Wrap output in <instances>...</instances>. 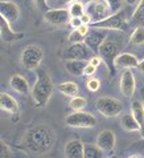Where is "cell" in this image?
<instances>
[{
    "label": "cell",
    "instance_id": "obj_1",
    "mask_svg": "<svg viewBox=\"0 0 144 158\" xmlns=\"http://www.w3.org/2000/svg\"><path fill=\"white\" fill-rule=\"evenodd\" d=\"M56 131L46 125H37L27 130L20 139V149L33 156L45 154L56 143Z\"/></svg>",
    "mask_w": 144,
    "mask_h": 158
},
{
    "label": "cell",
    "instance_id": "obj_2",
    "mask_svg": "<svg viewBox=\"0 0 144 158\" xmlns=\"http://www.w3.org/2000/svg\"><path fill=\"white\" fill-rule=\"evenodd\" d=\"M54 86L52 77L44 69H36V82L30 90L34 105L37 108H45L53 94Z\"/></svg>",
    "mask_w": 144,
    "mask_h": 158
},
{
    "label": "cell",
    "instance_id": "obj_3",
    "mask_svg": "<svg viewBox=\"0 0 144 158\" xmlns=\"http://www.w3.org/2000/svg\"><path fill=\"white\" fill-rule=\"evenodd\" d=\"M122 48H123V40H122V37L110 36V35H108L107 39L103 41L101 48H99L98 53L104 60V63L107 64V67H108V69H110L111 74L115 73L114 61L116 59V56L120 53Z\"/></svg>",
    "mask_w": 144,
    "mask_h": 158
},
{
    "label": "cell",
    "instance_id": "obj_4",
    "mask_svg": "<svg viewBox=\"0 0 144 158\" xmlns=\"http://www.w3.org/2000/svg\"><path fill=\"white\" fill-rule=\"evenodd\" d=\"M44 59V51L36 44H29L21 51L20 63L27 71H36Z\"/></svg>",
    "mask_w": 144,
    "mask_h": 158
},
{
    "label": "cell",
    "instance_id": "obj_5",
    "mask_svg": "<svg viewBox=\"0 0 144 158\" xmlns=\"http://www.w3.org/2000/svg\"><path fill=\"white\" fill-rule=\"evenodd\" d=\"M127 14L126 11H118L115 14H111L108 17L103 19L97 23H93L94 28H102V29H107V31H127Z\"/></svg>",
    "mask_w": 144,
    "mask_h": 158
},
{
    "label": "cell",
    "instance_id": "obj_6",
    "mask_svg": "<svg viewBox=\"0 0 144 158\" xmlns=\"http://www.w3.org/2000/svg\"><path fill=\"white\" fill-rule=\"evenodd\" d=\"M64 122L68 126H72V128L89 129V128H94V126L97 125V118L89 112L74 110L73 113H70L69 116L65 117Z\"/></svg>",
    "mask_w": 144,
    "mask_h": 158
},
{
    "label": "cell",
    "instance_id": "obj_7",
    "mask_svg": "<svg viewBox=\"0 0 144 158\" xmlns=\"http://www.w3.org/2000/svg\"><path fill=\"white\" fill-rule=\"evenodd\" d=\"M95 108L102 116L108 118L119 116L124 109L123 104L119 100L112 97H99L97 100V104H95Z\"/></svg>",
    "mask_w": 144,
    "mask_h": 158
},
{
    "label": "cell",
    "instance_id": "obj_8",
    "mask_svg": "<svg viewBox=\"0 0 144 158\" xmlns=\"http://www.w3.org/2000/svg\"><path fill=\"white\" fill-rule=\"evenodd\" d=\"M86 12L91 16L93 23L101 21L112 14L106 0H93V2L87 3Z\"/></svg>",
    "mask_w": 144,
    "mask_h": 158
},
{
    "label": "cell",
    "instance_id": "obj_9",
    "mask_svg": "<svg viewBox=\"0 0 144 158\" xmlns=\"http://www.w3.org/2000/svg\"><path fill=\"white\" fill-rule=\"evenodd\" d=\"M91 51L86 43H78V44H70L64 52V59H74V60H90L93 57Z\"/></svg>",
    "mask_w": 144,
    "mask_h": 158
},
{
    "label": "cell",
    "instance_id": "obj_10",
    "mask_svg": "<svg viewBox=\"0 0 144 158\" xmlns=\"http://www.w3.org/2000/svg\"><path fill=\"white\" fill-rule=\"evenodd\" d=\"M107 36H108V31L107 29L93 28L89 33L86 35L85 43H86V45L94 52V53H98L99 48H101L103 41L107 39Z\"/></svg>",
    "mask_w": 144,
    "mask_h": 158
},
{
    "label": "cell",
    "instance_id": "obj_11",
    "mask_svg": "<svg viewBox=\"0 0 144 158\" xmlns=\"http://www.w3.org/2000/svg\"><path fill=\"white\" fill-rule=\"evenodd\" d=\"M120 92L124 97H132L135 93V89H136V80H135V76L131 69H124L123 73L120 76Z\"/></svg>",
    "mask_w": 144,
    "mask_h": 158
},
{
    "label": "cell",
    "instance_id": "obj_12",
    "mask_svg": "<svg viewBox=\"0 0 144 158\" xmlns=\"http://www.w3.org/2000/svg\"><path fill=\"white\" fill-rule=\"evenodd\" d=\"M45 20L49 24L53 25H65L66 23L70 21V12L69 10H65V8H58V10H48L45 12Z\"/></svg>",
    "mask_w": 144,
    "mask_h": 158
},
{
    "label": "cell",
    "instance_id": "obj_13",
    "mask_svg": "<svg viewBox=\"0 0 144 158\" xmlns=\"http://www.w3.org/2000/svg\"><path fill=\"white\" fill-rule=\"evenodd\" d=\"M0 15L10 23H15L20 17V10L17 4L10 0H2L0 2Z\"/></svg>",
    "mask_w": 144,
    "mask_h": 158
},
{
    "label": "cell",
    "instance_id": "obj_14",
    "mask_svg": "<svg viewBox=\"0 0 144 158\" xmlns=\"http://www.w3.org/2000/svg\"><path fill=\"white\" fill-rule=\"evenodd\" d=\"M95 143H97L103 152H112L115 149V145H116L115 133L112 130H110V129L102 130L101 133L98 134L97 142Z\"/></svg>",
    "mask_w": 144,
    "mask_h": 158
},
{
    "label": "cell",
    "instance_id": "obj_15",
    "mask_svg": "<svg viewBox=\"0 0 144 158\" xmlns=\"http://www.w3.org/2000/svg\"><path fill=\"white\" fill-rule=\"evenodd\" d=\"M0 37L4 43H14L23 39L24 33H17L12 31L10 21H7L4 17H0Z\"/></svg>",
    "mask_w": 144,
    "mask_h": 158
},
{
    "label": "cell",
    "instance_id": "obj_16",
    "mask_svg": "<svg viewBox=\"0 0 144 158\" xmlns=\"http://www.w3.org/2000/svg\"><path fill=\"white\" fill-rule=\"evenodd\" d=\"M64 153L68 158H85V143L80 139H70L65 145Z\"/></svg>",
    "mask_w": 144,
    "mask_h": 158
},
{
    "label": "cell",
    "instance_id": "obj_17",
    "mask_svg": "<svg viewBox=\"0 0 144 158\" xmlns=\"http://www.w3.org/2000/svg\"><path fill=\"white\" fill-rule=\"evenodd\" d=\"M0 108H2V110L10 113L12 116H17L20 112V106L16 98L6 92H2V94H0Z\"/></svg>",
    "mask_w": 144,
    "mask_h": 158
},
{
    "label": "cell",
    "instance_id": "obj_18",
    "mask_svg": "<svg viewBox=\"0 0 144 158\" xmlns=\"http://www.w3.org/2000/svg\"><path fill=\"white\" fill-rule=\"evenodd\" d=\"M114 65L116 69L138 68L139 60L136 59V56H134L132 53H119L114 61Z\"/></svg>",
    "mask_w": 144,
    "mask_h": 158
},
{
    "label": "cell",
    "instance_id": "obj_19",
    "mask_svg": "<svg viewBox=\"0 0 144 158\" xmlns=\"http://www.w3.org/2000/svg\"><path fill=\"white\" fill-rule=\"evenodd\" d=\"M10 86L16 93H20L24 96L29 94V92H30V86L28 84L27 78L24 76H21V74H14V76L10 78Z\"/></svg>",
    "mask_w": 144,
    "mask_h": 158
},
{
    "label": "cell",
    "instance_id": "obj_20",
    "mask_svg": "<svg viewBox=\"0 0 144 158\" xmlns=\"http://www.w3.org/2000/svg\"><path fill=\"white\" fill-rule=\"evenodd\" d=\"M87 64H89L87 60H74V59L65 60L64 63L68 73L73 74V76H82L85 73V68Z\"/></svg>",
    "mask_w": 144,
    "mask_h": 158
},
{
    "label": "cell",
    "instance_id": "obj_21",
    "mask_svg": "<svg viewBox=\"0 0 144 158\" xmlns=\"http://www.w3.org/2000/svg\"><path fill=\"white\" fill-rule=\"evenodd\" d=\"M120 126L122 129L126 130V131H140V125L139 122L136 121V118L134 117L132 113H124L120 118Z\"/></svg>",
    "mask_w": 144,
    "mask_h": 158
},
{
    "label": "cell",
    "instance_id": "obj_22",
    "mask_svg": "<svg viewBox=\"0 0 144 158\" xmlns=\"http://www.w3.org/2000/svg\"><path fill=\"white\" fill-rule=\"evenodd\" d=\"M131 113L140 125V134L144 138V105L140 101H134L132 105H131Z\"/></svg>",
    "mask_w": 144,
    "mask_h": 158
},
{
    "label": "cell",
    "instance_id": "obj_23",
    "mask_svg": "<svg viewBox=\"0 0 144 158\" xmlns=\"http://www.w3.org/2000/svg\"><path fill=\"white\" fill-rule=\"evenodd\" d=\"M57 89L64 96H68V97H70V98L74 97V96H78V93H80V88H78V85L73 81L62 82V84H60L57 86Z\"/></svg>",
    "mask_w": 144,
    "mask_h": 158
},
{
    "label": "cell",
    "instance_id": "obj_24",
    "mask_svg": "<svg viewBox=\"0 0 144 158\" xmlns=\"http://www.w3.org/2000/svg\"><path fill=\"white\" fill-rule=\"evenodd\" d=\"M103 150L97 143H85V158H102Z\"/></svg>",
    "mask_w": 144,
    "mask_h": 158
},
{
    "label": "cell",
    "instance_id": "obj_25",
    "mask_svg": "<svg viewBox=\"0 0 144 158\" xmlns=\"http://www.w3.org/2000/svg\"><path fill=\"white\" fill-rule=\"evenodd\" d=\"M132 20H134L135 24L140 25V27H144V0H139L138 6L134 11Z\"/></svg>",
    "mask_w": 144,
    "mask_h": 158
},
{
    "label": "cell",
    "instance_id": "obj_26",
    "mask_svg": "<svg viewBox=\"0 0 144 158\" xmlns=\"http://www.w3.org/2000/svg\"><path fill=\"white\" fill-rule=\"evenodd\" d=\"M130 43L132 45H143L144 44V27H139L134 29V32L130 36Z\"/></svg>",
    "mask_w": 144,
    "mask_h": 158
},
{
    "label": "cell",
    "instance_id": "obj_27",
    "mask_svg": "<svg viewBox=\"0 0 144 158\" xmlns=\"http://www.w3.org/2000/svg\"><path fill=\"white\" fill-rule=\"evenodd\" d=\"M87 105V100L81 96H74L69 101V108L73 110H84V108Z\"/></svg>",
    "mask_w": 144,
    "mask_h": 158
},
{
    "label": "cell",
    "instance_id": "obj_28",
    "mask_svg": "<svg viewBox=\"0 0 144 158\" xmlns=\"http://www.w3.org/2000/svg\"><path fill=\"white\" fill-rule=\"evenodd\" d=\"M69 12H70L72 17H81L86 12V7L81 2H73L70 8H69Z\"/></svg>",
    "mask_w": 144,
    "mask_h": 158
},
{
    "label": "cell",
    "instance_id": "obj_29",
    "mask_svg": "<svg viewBox=\"0 0 144 158\" xmlns=\"http://www.w3.org/2000/svg\"><path fill=\"white\" fill-rule=\"evenodd\" d=\"M85 36L82 35L78 29H73V32L69 35V44H78V43H85Z\"/></svg>",
    "mask_w": 144,
    "mask_h": 158
},
{
    "label": "cell",
    "instance_id": "obj_30",
    "mask_svg": "<svg viewBox=\"0 0 144 158\" xmlns=\"http://www.w3.org/2000/svg\"><path fill=\"white\" fill-rule=\"evenodd\" d=\"M87 89L90 92H98L99 88H101V81H99V78H95V77H90L89 80H87Z\"/></svg>",
    "mask_w": 144,
    "mask_h": 158
},
{
    "label": "cell",
    "instance_id": "obj_31",
    "mask_svg": "<svg viewBox=\"0 0 144 158\" xmlns=\"http://www.w3.org/2000/svg\"><path fill=\"white\" fill-rule=\"evenodd\" d=\"M12 152H11V148L4 139H0V158H7V157H11Z\"/></svg>",
    "mask_w": 144,
    "mask_h": 158
},
{
    "label": "cell",
    "instance_id": "obj_32",
    "mask_svg": "<svg viewBox=\"0 0 144 158\" xmlns=\"http://www.w3.org/2000/svg\"><path fill=\"white\" fill-rule=\"evenodd\" d=\"M108 7H110V10L112 14H115V12L120 11L122 8V4H123V0H106Z\"/></svg>",
    "mask_w": 144,
    "mask_h": 158
},
{
    "label": "cell",
    "instance_id": "obj_33",
    "mask_svg": "<svg viewBox=\"0 0 144 158\" xmlns=\"http://www.w3.org/2000/svg\"><path fill=\"white\" fill-rule=\"evenodd\" d=\"M69 23H70V27L73 28V29H77V28H80L82 24V19L81 17H70V21H69Z\"/></svg>",
    "mask_w": 144,
    "mask_h": 158
},
{
    "label": "cell",
    "instance_id": "obj_34",
    "mask_svg": "<svg viewBox=\"0 0 144 158\" xmlns=\"http://www.w3.org/2000/svg\"><path fill=\"white\" fill-rule=\"evenodd\" d=\"M95 72H97V67H94L93 64H87L86 65V68H85V76H94Z\"/></svg>",
    "mask_w": 144,
    "mask_h": 158
},
{
    "label": "cell",
    "instance_id": "obj_35",
    "mask_svg": "<svg viewBox=\"0 0 144 158\" xmlns=\"http://www.w3.org/2000/svg\"><path fill=\"white\" fill-rule=\"evenodd\" d=\"M102 61H103V59L101 57V56H93V57L89 60V63H90V64H93L94 67H97V68H98L99 65L102 64Z\"/></svg>",
    "mask_w": 144,
    "mask_h": 158
},
{
    "label": "cell",
    "instance_id": "obj_36",
    "mask_svg": "<svg viewBox=\"0 0 144 158\" xmlns=\"http://www.w3.org/2000/svg\"><path fill=\"white\" fill-rule=\"evenodd\" d=\"M34 3H36V6L38 10H49V7H48V3L46 0H34Z\"/></svg>",
    "mask_w": 144,
    "mask_h": 158
},
{
    "label": "cell",
    "instance_id": "obj_37",
    "mask_svg": "<svg viewBox=\"0 0 144 158\" xmlns=\"http://www.w3.org/2000/svg\"><path fill=\"white\" fill-rule=\"evenodd\" d=\"M81 19H82V23H84V24H87V25L93 24V19H91V16L87 14V12H85V14L81 16Z\"/></svg>",
    "mask_w": 144,
    "mask_h": 158
},
{
    "label": "cell",
    "instance_id": "obj_38",
    "mask_svg": "<svg viewBox=\"0 0 144 158\" xmlns=\"http://www.w3.org/2000/svg\"><path fill=\"white\" fill-rule=\"evenodd\" d=\"M77 29L80 31V32H81L82 35H84L85 37H86V35L90 32V29H89V25H87V24H82L81 27H80V28H77Z\"/></svg>",
    "mask_w": 144,
    "mask_h": 158
},
{
    "label": "cell",
    "instance_id": "obj_39",
    "mask_svg": "<svg viewBox=\"0 0 144 158\" xmlns=\"http://www.w3.org/2000/svg\"><path fill=\"white\" fill-rule=\"evenodd\" d=\"M138 69L144 74V59L142 61H139V65H138Z\"/></svg>",
    "mask_w": 144,
    "mask_h": 158
},
{
    "label": "cell",
    "instance_id": "obj_40",
    "mask_svg": "<svg viewBox=\"0 0 144 158\" xmlns=\"http://www.w3.org/2000/svg\"><path fill=\"white\" fill-rule=\"evenodd\" d=\"M58 4H69V3H73L74 0H57Z\"/></svg>",
    "mask_w": 144,
    "mask_h": 158
},
{
    "label": "cell",
    "instance_id": "obj_41",
    "mask_svg": "<svg viewBox=\"0 0 144 158\" xmlns=\"http://www.w3.org/2000/svg\"><path fill=\"white\" fill-rule=\"evenodd\" d=\"M127 4H130V6H134V4H136V3H139V0H124Z\"/></svg>",
    "mask_w": 144,
    "mask_h": 158
},
{
    "label": "cell",
    "instance_id": "obj_42",
    "mask_svg": "<svg viewBox=\"0 0 144 158\" xmlns=\"http://www.w3.org/2000/svg\"><path fill=\"white\" fill-rule=\"evenodd\" d=\"M78 2H81V3H84V4H87V3L93 2V0H78Z\"/></svg>",
    "mask_w": 144,
    "mask_h": 158
}]
</instances>
